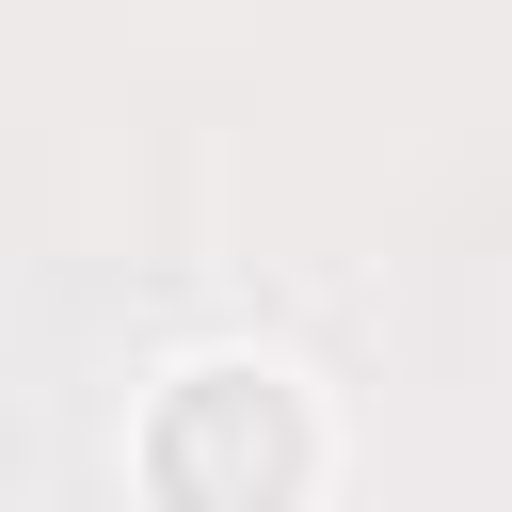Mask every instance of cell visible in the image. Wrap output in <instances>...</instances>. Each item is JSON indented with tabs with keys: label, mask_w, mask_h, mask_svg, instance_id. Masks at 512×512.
Segmentation results:
<instances>
[{
	"label": "cell",
	"mask_w": 512,
	"mask_h": 512,
	"mask_svg": "<svg viewBox=\"0 0 512 512\" xmlns=\"http://www.w3.org/2000/svg\"><path fill=\"white\" fill-rule=\"evenodd\" d=\"M320 480H336L320 384L272 352H192L144 400V496L160 512H320Z\"/></svg>",
	"instance_id": "cell-1"
}]
</instances>
